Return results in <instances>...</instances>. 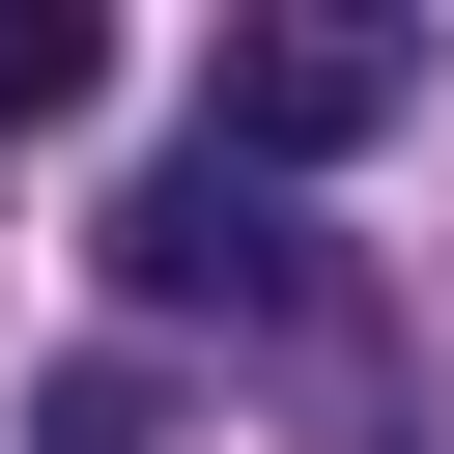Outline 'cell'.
<instances>
[{
	"label": "cell",
	"mask_w": 454,
	"mask_h": 454,
	"mask_svg": "<svg viewBox=\"0 0 454 454\" xmlns=\"http://www.w3.org/2000/svg\"><path fill=\"white\" fill-rule=\"evenodd\" d=\"M397 114H426V28H369V0L227 28V85H199V142H227V170H340V142H397Z\"/></svg>",
	"instance_id": "obj_1"
},
{
	"label": "cell",
	"mask_w": 454,
	"mask_h": 454,
	"mask_svg": "<svg viewBox=\"0 0 454 454\" xmlns=\"http://www.w3.org/2000/svg\"><path fill=\"white\" fill-rule=\"evenodd\" d=\"M114 284H142V312H340V284H312V227H284V199L227 170V142H199V170H170L142 227H114Z\"/></svg>",
	"instance_id": "obj_2"
},
{
	"label": "cell",
	"mask_w": 454,
	"mask_h": 454,
	"mask_svg": "<svg viewBox=\"0 0 454 454\" xmlns=\"http://www.w3.org/2000/svg\"><path fill=\"white\" fill-rule=\"evenodd\" d=\"M85 85H114V28H85V0H0V142H28V114H85Z\"/></svg>",
	"instance_id": "obj_3"
}]
</instances>
